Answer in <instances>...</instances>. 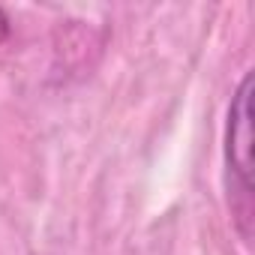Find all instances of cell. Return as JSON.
<instances>
[{"label": "cell", "instance_id": "1", "mask_svg": "<svg viewBox=\"0 0 255 255\" xmlns=\"http://www.w3.org/2000/svg\"><path fill=\"white\" fill-rule=\"evenodd\" d=\"M225 192L231 222L243 243L252 240L255 189H252V72H246L231 93L225 117Z\"/></svg>", "mask_w": 255, "mask_h": 255}, {"label": "cell", "instance_id": "2", "mask_svg": "<svg viewBox=\"0 0 255 255\" xmlns=\"http://www.w3.org/2000/svg\"><path fill=\"white\" fill-rule=\"evenodd\" d=\"M9 30H12V27H9V18H6V12H3V9H0V42L9 36Z\"/></svg>", "mask_w": 255, "mask_h": 255}]
</instances>
